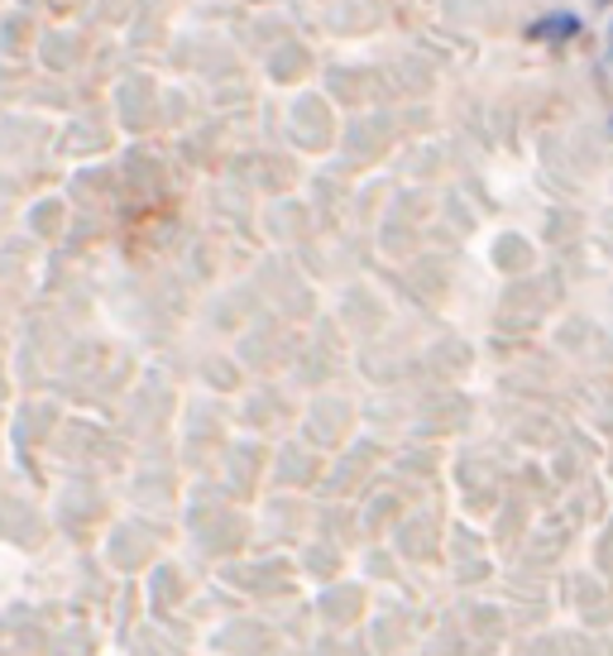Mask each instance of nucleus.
I'll use <instances>...</instances> for the list:
<instances>
[{"label": "nucleus", "instance_id": "nucleus-1", "mask_svg": "<svg viewBox=\"0 0 613 656\" xmlns=\"http://www.w3.org/2000/svg\"><path fill=\"white\" fill-rule=\"evenodd\" d=\"M575 34H580V14H571V10L542 14V20L528 24V39L532 43H565V39H575Z\"/></svg>", "mask_w": 613, "mask_h": 656}, {"label": "nucleus", "instance_id": "nucleus-2", "mask_svg": "<svg viewBox=\"0 0 613 656\" xmlns=\"http://www.w3.org/2000/svg\"><path fill=\"white\" fill-rule=\"evenodd\" d=\"M609 53H613V29H609Z\"/></svg>", "mask_w": 613, "mask_h": 656}, {"label": "nucleus", "instance_id": "nucleus-3", "mask_svg": "<svg viewBox=\"0 0 613 656\" xmlns=\"http://www.w3.org/2000/svg\"><path fill=\"white\" fill-rule=\"evenodd\" d=\"M600 6H613V0H600Z\"/></svg>", "mask_w": 613, "mask_h": 656}]
</instances>
